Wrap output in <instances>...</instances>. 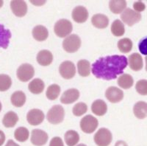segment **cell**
Segmentation results:
<instances>
[{"mask_svg": "<svg viewBox=\"0 0 147 146\" xmlns=\"http://www.w3.org/2000/svg\"><path fill=\"white\" fill-rule=\"evenodd\" d=\"M128 60L124 56H109L100 58L92 64L91 72L96 78L111 81L122 75Z\"/></svg>", "mask_w": 147, "mask_h": 146, "instance_id": "1", "label": "cell"}, {"mask_svg": "<svg viewBox=\"0 0 147 146\" xmlns=\"http://www.w3.org/2000/svg\"><path fill=\"white\" fill-rule=\"evenodd\" d=\"M73 30L71 22L68 19H60L57 21L54 27L55 35L60 38H66L70 35Z\"/></svg>", "mask_w": 147, "mask_h": 146, "instance_id": "2", "label": "cell"}, {"mask_svg": "<svg viewBox=\"0 0 147 146\" xmlns=\"http://www.w3.org/2000/svg\"><path fill=\"white\" fill-rule=\"evenodd\" d=\"M65 117V110L63 107L60 105L53 106L49 110L47 115V119L51 124L57 125L62 123Z\"/></svg>", "mask_w": 147, "mask_h": 146, "instance_id": "3", "label": "cell"}, {"mask_svg": "<svg viewBox=\"0 0 147 146\" xmlns=\"http://www.w3.org/2000/svg\"><path fill=\"white\" fill-rule=\"evenodd\" d=\"M94 140L98 146H109L113 140L112 133L107 128H102L95 134Z\"/></svg>", "mask_w": 147, "mask_h": 146, "instance_id": "4", "label": "cell"}, {"mask_svg": "<svg viewBox=\"0 0 147 146\" xmlns=\"http://www.w3.org/2000/svg\"><path fill=\"white\" fill-rule=\"evenodd\" d=\"M81 47V39L76 34H72L65 38L63 41V47L65 52L74 53Z\"/></svg>", "mask_w": 147, "mask_h": 146, "instance_id": "5", "label": "cell"}, {"mask_svg": "<svg viewBox=\"0 0 147 146\" xmlns=\"http://www.w3.org/2000/svg\"><path fill=\"white\" fill-rule=\"evenodd\" d=\"M99 126L98 120L92 115H86L80 121L81 130L85 134H92Z\"/></svg>", "mask_w": 147, "mask_h": 146, "instance_id": "6", "label": "cell"}, {"mask_svg": "<svg viewBox=\"0 0 147 146\" xmlns=\"http://www.w3.org/2000/svg\"><path fill=\"white\" fill-rule=\"evenodd\" d=\"M17 77L22 82H27L33 77L35 69L30 64H23L17 69Z\"/></svg>", "mask_w": 147, "mask_h": 146, "instance_id": "7", "label": "cell"}, {"mask_svg": "<svg viewBox=\"0 0 147 146\" xmlns=\"http://www.w3.org/2000/svg\"><path fill=\"white\" fill-rule=\"evenodd\" d=\"M121 19L126 24L132 27L135 24L140 22L141 19V14L130 8H126V10L121 14Z\"/></svg>", "mask_w": 147, "mask_h": 146, "instance_id": "8", "label": "cell"}, {"mask_svg": "<svg viewBox=\"0 0 147 146\" xmlns=\"http://www.w3.org/2000/svg\"><path fill=\"white\" fill-rule=\"evenodd\" d=\"M59 72L64 79L69 80L73 78L76 75V67L70 60H65L61 63L59 67Z\"/></svg>", "mask_w": 147, "mask_h": 146, "instance_id": "9", "label": "cell"}, {"mask_svg": "<svg viewBox=\"0 0 147 146\" xmlns=\"http://www.w3.org/2000/svg\"><path fill=\"white\" fill-rule=\"evenodd\" d=\"M44 118H45V116H44V112L38 109H31L27 114V122L29 124L33 126L41 124L44 122Z\"/></svg>", "mask_w": 147, "mask_h": 146, "instance_id": "10", "label": "cell"}, {"mask_svg": "<svg viewBox=\"0 0 147 146\" xmlns=\"http://www.w3.org/2000/svg\"><path fill=\"white\" fill-rule=\"evenodd\" d=\"M49 139L46 131L40 129H34L31 133V143L35 146H43L47 143Z\"/></svg>", "mask_w": 147, "mask_h": 146, "instance_id": "11", "label": "cell"}, {"mask_svg": "<svg viewBox=\"0 0 147 146\" xmlns=\"http://www.w3.org/2000/svg\"><path fill=\"white\" fill-rule=\"evenodd\" d=\"M105 97L110 103H117L124 98V92L118 87L110 86L106 90Z\"/></svg>", "mask_w": 147, "mask_h": 146, "instance_id": "12", "label": "cell"}, {"mask_svg": "<svg viewBox=\"0 0 147 146\" xmlns=\"http://www.w3.org/2000/svg\"><path fill=\"white\" fill-rule=\"evenodd\" d=\"M71 16L77 23H84L88 18V11L83 6H77L72 10Z\"/></svg>", "mask_w": 147, "mask_h": 146, "instance_id": "13", "label": "cell"}, {"mask_svg": "<svg viewBox=\"0 0 147 146\" xmlns=\"http://www.w3.org/2000/svg\"><path fill=\"white\" fill-rule=\"evenodd\" d=\"M10 8L14 15L18 17L24 16L27 13V5L24 1H11Z\"/></svg>", "mask_w": 147, "mask_h": 146, "instance_id": "14", "label": "cell"}, {"mask_svg": "<svg viewBox=\"0 0 147 146\" xmlns=\"http://www.w3.org/2000/svg\"><path fill=\"white\" fill-rule=\"evenodd\" d=\"M80 97V92L77 89H69L64 92L60 97V102L63 104H71Z\"/></svg>", "mask_w": 147, "mask_h": 146, "instance_id": "15", "label": "cell"}, {"mask_svg": "<svg viewBox=\"0 0 147 146\" xmlns=\"http://www.w3.org/2000/svg\"><path fill=\"white\" fill-rule=\"evenodd\" d=\"M128 63L129 68L132 70L136 71V72L142 69L143 67H144L142 56L139 55L138 53H136V52L132 53V55L129 56Z\"/></svg>", "mask_w": 147, "mask_h": 146, "instance_id": "16", "label": "cell"}, {"mask_svg": "<svg viewBox=\"0 0 147 146\" xmlns=\"http://www.w3.org/2000/svg\"><path fill=\"white\" fill-rule=\"evenodd\" d=\"M36 59L37 62L40 66L47 67V66L50 65L53 61V55L50 51L43 50L38 53Z\"/></svg>", "mask_w": 147, "mask_h": 146, "instance_id": "17", "label": "cell"}, {"mask_svg": "<svg viewBox=\"0 0 147 146\" xmlns=\"http://www.w3.org/2000/svg\"><path fill=\"white\" fill-rule=\"evenodd\" d=\"M91 23L96 28L105 29L108 26L109 19L107 16L104 14H97L92 16Z\"/></svg>", "mask_w": 147, "mask_h": 146, "instance_id": "18", "label": "cell"}, {"mask_svg": "<svg viewBox=\"0 0 147 146\" xmlns=\"http://www.w3.org/2000/svg\"><path fill=\"white\" fill-rule=\"evenodd\" d=\"M91 111L97 116H103L107 112V106L102 100H96L92 103Z\"/></svg>", "mask_w": 147, "mask_h": 146, "instance_id": "19", "label": "cell"}, {"mask_svg": "<svg viewBox=\"0 0 147 146\" xmlns=\"http://www.w3.org/2000/svg\"><path fill=\"white\" fill-rule=\"evenodd\" d=\"M32 36L38 41H44L49 36V31L43 25H37L32 30Z\"/></svg>", "mask_w": 147, "mask_h": 146, "instance_id": "20", "label": "cell"}, {"mask_svg": "<svg viewBox=\"0 0 147 146\" xmlns=\"http://www.w3.org/2000/svg\"><path fill=\"white\" fill-rule=\"evenodd\" d=\"M133 113L138 119L143 120L147 117V103L138 101L133 107Z\"/></svg>", "mask_w": 147, "mask_h": 146, "instance_id": "21", "label": "cell"}, {"mask_svg": "<svg viewBox=\"0 0 147 146\" xmlns=\"http://www.w3.org/2000/svg\"><path fill=\"white\" fill-rule=\"evenodd\" d=\"M11 36L12 35L10 30L6 29L3 24H0V47L7 49L10 44Z\"/></svg>", "mask_w": 147, "mask_h": 146, "instance_id": "22", "label": "cell"}, {"mask_svg": "<svg viewBox=\"0 0 147 146\" xmlns=\"http://www.w3.org/2000/svg\"><path fill=\"white\" fill-rule=\"evenodd\" d=\"M44 88H45V84L44 81L40 78L33 79L28 85V89L30 92L35 94H39L43 92Z\"/></svg>", "mask_w": 147, "mask_h": 146, "instance_id": "23", "label": "cell"}, {"mask_svg": "<svg viewBox=\"0 0 147 146\" xmlns=\"http://www.w3.org/2000/svg\"><path fill=\"white\" fill-rule=\"evenodd\" d=\"M109 7L112 13L115 14H122L127 7V2L124 0H113L110 1Z\"/></svg>", "mask_w": 147, "mask_h": 146, "instance_id": "24", "label": "cell"}, {"mask_svg": "<svg viewBox=\"0 0 147 146\" xmlns=\"http://www.w3.org/2000/svg\"><path fill=\"white\" fill-rule=\"evenodd\" d=\"M10 101L12 104L15 107L20 108L25 104L26 95L22 91H16L12 94Z\"/></svg>", "mask_w": 147, "mask_h": 146, "instance_id": "25", "label": "cell"}, {"mask_svg": "<svg viewBox=\"0 0 147 146\" xmlns=\"http://www.w3.org/2000/svg\"><path fill=\"white\" fill-rule=\"evenodd\" d=\"M18 121V117L14 111H8L5 114L2 119V124L6 128H13Z\"/></svg>", "mask_w": 147, "mask_h": 146, "instance_id": "26", "label": "cell"}, {"mask_svg": "<svg viewBox=\"0 0 147 146\" xmlns=\"http://www.w3.org/2000/svg\"><path fill=\"white\" fill-rule=\"evenodd\" d=\"M64 139L68 146H75L80 141V135L76 131L69 130L64 135Z\"/></svg>", "mask_w": 147, "mask_h": 146, "instance_id": "27", "label": "cell"}, {"mask_svg": "<svg viewBox=\"0 0 147 146\" xmlns=\"http://www.w3.org/2000/svg\"><path fill=\"white\" fill-rule=\"evenodd\" d=\"M78 74L82 77H88L90 74V64L88 60L82 59L77 62Z\"/></svg>", "mask_w": 147, "mask_h": 146, "instance_id": "28", "label": "cell"}, {"mask_svg": "<svg viewBox=\"0 0 147 146\" xmlns=\"http://www.w3.org/2000/svg\"><path fill=\"white\" fill-rule=\"evenodd\" d=\"M118 85L124 89H130L134 84V80L132 76L129 74H122L118 78Z\"/></svg>", "mask_w": 147, "mask_h": 146, "instance_id": "29", "label": "cell"}, {"mask_svg": "<svg viewBox=\"0 0 147 146\" xmlns=\"http://www.w3.org/2000/svg\"><path fill=\"white\" fill-rule=\"evenodd\" d=\"M111 33L116 37H121L125 33V27L124 24L119 19H116L112 23L111 25Z\"/></svg>", "mask_w": 147, "mask_h": 146, "instance_id": "30", "label": "cell"}, {"mask_svg": "<svg viewBox=\"0 0 147 146\" xmlns=\"http://www.w3.org/2000/svg\"><path fill=\"white\" fill-rule=\"evenodd\" d=\"M133 44L131 39L124 38L118 41V48L122 53H128L132 50Z\"/></svg>", "mask_w": 147, "mask_h": 146, "instance_id": "31", "label": "cell"}, {"mask_svg": "<svg viewBox=\"0 0 147 146\" xmlns=\"http://www.w3.org/2000/svg\"><path fill=\"white\" fill-rule=\"evenodd\" d=\"M30 136V131L25 127L18 128L14 132V137L17 141L20 143H24L28 139Z\"/></svg>", "mask_w": 147, "mask_h": 146, "instance_id": "32", "label": "cell"}, {"mask_svg": "<svg viewBox=\"0 0 147 146\" xmlns=\"http://www.w3.org/2000/svg\"><path fill=\"white\" fill-rule=\"evenodd\" d=\"M60 87L57 84H52L47 88L46 96L49 100L55 101L59 97L60 94Z\"/></svg>", "mask_w": 147, "mask_h": 146, "instance_id": "33", "label": "cell"}, {"mask_svg": "<svg viewBox=\"0 0 147 146\" xmlns=\"http://www.w3.org/2000/svg\"><path fill=\"white\" fill-rule=\"evenodd\" d=\"M12 85V80L7 75H0V92L8 90Z\"/></svg>", "mask_w": 147, "mask_h": 146, "instance_id": "34", "label": "cell"}, {"mask_svg": "<svg viewBox=\"0 0 147 146\" xmlns=\"http://www.w3.org/2000/svg\"><path fill=\"white\" fill-rule=\"evenodd\" d=\"M88 111V106L85 104V103H78L73 107L72 112L74 115L76 117H80L83 115L84 114L87 112Z\"/></svg>", "mask_w": 147, "mask_h": 146, "instance_id": "35", "label": "cell"}, {"mask_svg": "<svg viewBox=\"0 0 147 146\" xmlns=\"http://www.w3.org/2000/svg\"><path fill=\"white\" fill-rule=\"evenodd\" d=\"M136 89L140 95H147V80H140L136 83Z\"/></svg>", "mask_w": 147, "mask_h": 146, "instance_id": "36", "label": "cell"}, {"mask_svg": "<svg viewBox=\"0 0 147 146\" xmlns=\"http://www.w3.org/2000/svg\"><path fill=\"white\" fill-rule=\"evenodd\" d=\"M138 49L140 53L147 56V37L139 42Z\"/></svg>", "mask_w": 147, "mask_h": 146, "instance_id": "37", "label": "cell"}, {"mask_svg": "<svg viewBox=\"0 0 147 146\" xmlns=\"http://www.w3.org/2000/svg\"><path fill=\"white\" fill-rule=\"evenodd\" d=\"M133 7L135 11L138 12V13H140V12H142L145 10L146 5L141 1H138V2H136L133 4Z\"/></svg>", "mask_w": 147, "mask_h": 146, "instance_id": "38", "label": "cell"}, {"mask_svg": "<svg viewBox=\"0 0 147 146\" xmlns=\"http://www.w3.org/2000/svg\"><path fill=\"white\" fill-rule=\"evenodd\" d=\"M49 146H64L63 139L59 136H55L51 139Z\"/></svg>", "mask_w": 147, "mask_h": 146, "instance_id": "39", "label": "cell"}, {"mask_svg": "<svg viewBox=\"0 0 147 146\" xmlns=\"http://www.w3.org/2000/svg\"><path fill=\"white\" fill-rule=\"evenodd\" d=\"M5 135L2 131L0 130V146H2V145L5 143Z\"/></svg>", "mask_w": 147, "mask_h": 146, "instance_id": "40", "label": "cell"}, {"mask_svg": "<svg viewBox=\"0 0 147 146\" xmlns=\"http://www.w3.org/2000/svg\"><path fill=\"white\" fill-rule=\"evenodd\" d=\"M30 2L37 6H40L46 3V1H30Z\"/></svg>", "mask_w": 147, "mask_h": 146, "instance_id": "41", "label": "cell"}, {"mask_svg": "<svg viewBox=\"0 0 147 146\" xmlns=\"http://www.w3.org/2000/svg\"><path fill=\"white\" fill-rule=\"evenodd\" d=\"M5 146H20V145L17 144V143H16L13 140L9 139L8 141H7V143H6V145Z\"/></svg>", "mask_w": 147, "mask_h": 146, "instance_id": "42", "label": "cell"}, {"mask_svg": "<svg viewBox=\"0 0 147 146\" xmlns=\"http://www.w3.org/2000/svg\"><path fill=\"white\" fill-rule=\"evenodd\" d=\"M115 146H128V145L127 144V143L124 141H122V140H119L115 143Z\"/></svg>", "mask_w": 147, "mask_h": 146, "instance_id": "43", "label": "cell"}, {"mask_svg": "<svg viewBox=\"0 0 147 146\" xmlns=\"http://www.w3.org/2000/svg\"><path fill=\"white\" fill-rule=\"evenodd\" d=\"M145 60H146V70L147 71V56H146Z\"/></svg>", "mask_w": 147, "mask_h": 146, "instance_id": "44", "label": "cell"}, {"mask_svg": "<svg viewBox=\"0 0 147 146\" xmlns=\"http://www.w3.org/2000/svg\"><path fill=\"white\" fill-rule=\"evenodd\" d=\"M3 4H4L3 1H1V0H0V8H1V7H2V5H3Z\"/></svg>", "mask_w": 147, "mask_h": 146, "instance_id": "45", "label": "cell"}, {"mask_svg": "<svg viewBox=\"0 0 147 146\" xmlns=\"http://www.w3.org/2000/svg\"><path fill=\"white\" fill-rule=\"evenodd\" d=\"M77 146H87V145L85 144H79L78 145H77Z\"/></svg>", "mask_w": 147, "mask_h": 146, "instance_id": "46", "label": "cell"}, {"mask_svg": "<svg viewBox=\"0 0 147 146\" xmlns=\"http://www.w3.org/2000/svg\"><path fill=\"white\" fill-rule=\"evenodd\" d=\"M2 111V103L0 102V111Z\"/></svg>", "mask_w": 147, "mask_h": 146, "instance_id": "47", "label": "cell"}]
</instances>
